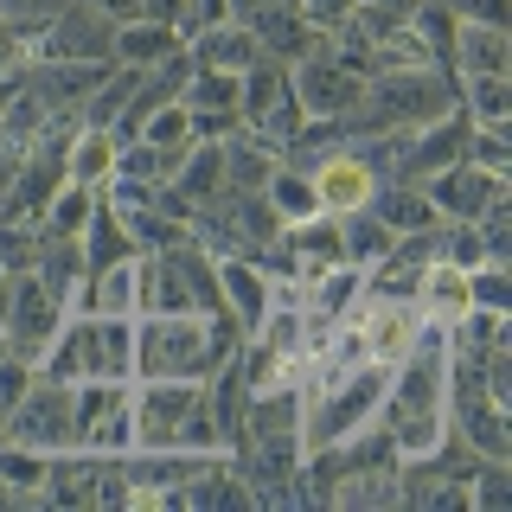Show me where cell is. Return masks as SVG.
<instances>
[{"label":"cell","mask_w":512,"mask_h":512,"mask_svg":"<svg viewBox=\"0 0 512 512\" xmlns=\"http://www.w3.org/2000/svg\"><path fill=\"white\" fill-rule=\"evenodd\" d=\"M384 436H391L397 461H429L448 442V333L429 320L416 333V346L391 365V384H384Z\"/></svg>","instance_id":"obj_1"},{"label":"cell","mask_w":512,"mask_h":512,"mask_svg":"<svg viewBox=\"0 0 512 512\" xmlns=\"http://www.w3.org/2000/svg\"><path fill=\"white\" fill-rule=\"evenodd\" d=\"M237 333L244 327L231 314H148L135 327V372L205 384L218 365L237 359Z\"/></svg>","instance_id":"obj_2"},{"label":"cell","mask_w":512,"mask_h":512,"mask_svg":"<svg viewBox=\"0 0 512 512\" xmlns=\"http://www.w3.org/2000/svg\"><path fill=\"white\" fill-rule=\"evenodd\" d=\"M461 103V77L442 64H416V71H378L365 77L359 103H352L346 128L352 135H378V128H423Z\"/></svg>","instance_id":"obj_3"},{"label":"cell","mask_w":512,"mask_h":512,"mask_svg":"<svg viewBox=\"0 0 512 512\" xmlns=\"http://www.w3.org/2000/svg\"><path fill=\"white\" fill-rule=\"evenodd\" d=\"M45 378H128L135 372V320L128 314H84L64 320L58 340L39 359Z\"/></svg>","instance_id":"obj_4"},{"label":"cell","mask_w":512,"mask_h":512,"mask_svg":"<svg viewBox=\"0 0 512 512\" xmlns=\"http://www.w3.org/2000/svg\"><path fill=\"white\" fill-rule=\"evenodd\" d=\"M384 384H391V365H359V372L320 384L314 404L301 410V455H314V448H333V442L359 436V429H372V416L384 404Z\"/></svg>","instance_id":"obj_5"},{"label":"cell","mask_w":512,"mask_h":512,"mask_svg":"<svg viewBox=\"0 0 512 512\" xmlns=\"http://www.w3.org/2000/svg\"><path fill=\"white\" fill-rule=\"evenodd\" d=\"M7 442L45 448V455H64V448H77V404H71V384L32 372L26 397L7 410Z\"/></svg>","instance_id":"obj_6"},{"label":"cell","mask_w":512,"mask_h":512,"mask_svg":"<svg viewBox=\"0 0 512 512\" xmlns=\"http://www.w3.org/2000/svg\"><path fill=\"white\" fill-rule=\"evenodd\" d=\"M26 52L39 64H116V20H103L90 0H64Z\"/></svg>","instance_id":"obj_7"},{"label":"cell","mask_w":512,"mask_h":512,"mask_svg":"<svg viewBox=\"0 0 512 512\" xmlns=\"http://www.w3.org/2000/svg\"><path fill=\"white\" fill-rule=\"evenodd\" d=\"M77 404V448L84 455H128L135 448V429H128V384L122 378H77L71 391Z\"/></svg>","instance_id":"obj_8"},{"label":"cell","mask_w":512,"mask_h":512,"mask_svg":"<svg viewBox=\"0 0 512 512\" xmlns=\"http://www.w3.org/2000/svg\"><path fill=\"white\" fill-rule=\"evenodd\" d=\"M64 314H71V308L45 295L39 276H13V301H7V320H0V340H7L13 359H26L32 372H39V359H45V346L58 340Z\"/></svg>","instance_id":"obj_9"},{"label":"cell","mask_w":512,"mask_h":512,"mask_svg":"<svg viewBox=\"0 0 512 512\" xmlns=\"http://www.w3.org/2000/svg\"><path fill=\"white\" fill-rule=\"evenodd\" d=\"M346 320H352V333H359V346H365L372 365H397L416 346V333L429 327V314L416 308L410 295H365V308H352Z\"/></svg>","instance_id":"obj_10"},{"label":"cell","mask_w":512,"mask_h":512,"mask_svg":"<svg viewBox=\"0 0 512 512\" xmlns=\"http://www.w3.org/2000/svg\"><path fill=\"white\" fill-rule=\"evenodd\" d=\"M237 116H244V128H256V135H269V141H288L301 128V103H295V90H288V64L282 58H256L244 71Z\"/></svg>","instance_id":"obj_11"},{"label":"cell","mask_w":512,"mask_h":512,"mask_svg":"<svg viewBox=\"0 0 512 512\" xmlns=\"http://www.w3.org/2000/svg\"><path fill=\"white\" fill-rule=\"evenodd\" d=\"M199 397H205V384H192V378H141V397L128 404L135 448H180V423Z\"/></svg>","instance_id":"obj_12"},{"label":"cell","mask_w":512,"mask_h":512,"mask_svg":"<svg viewBox=\"0 0 512 512\" xmlns=\"http://www.w3.org/2000/svg\"><path fill=\"white\" fill-rule=\"evenodd\" d=\"M288 90H295V103H301V122H340V116H352V103H359L365 84L346 71V64H333V52L320 45V52L295 58Z\"/></svg>","instance_id":"obj_13"},{"label":"cell","mask_w":512,"mask_h":512,"mask_svg":"<svg viewBox=\"0 0 512 512\" xmlns=\"http://www.w3.org/2000/svg\"><path fill=\"white\" fill-rule=\"evenodd\" d=\"M301 173H308L320 212H333V218H340V212H359V205H372V192H378V173L359 160V148H327V154L301 160Z\"/></svg>","instance_id":"obj_14"},{"label":"cell","mask_w":512,"mask_h":512,"mask_svg":"<svg viewBox=\"0 0 512 512\" xmlns=\"http://www.w3.org/2000/svg\"><path fill=\"white\" fill-rule=\"evenodd\" d=\"M423 192H429V205H436V218L474 224L493 199H506V173H487V167H474V160H455V167L429 173Z\"/></svg>","instance_id":"obj_15"},{"label":"cell","mask_w":512,"mask_h":512,"mask_svg":"<svg viewBox=\"0 0 512 512\" xmlns=\"http://www.w3.org/2000/svg\"><path fill=\"white\" fill-rule=\"evenodd\" d=\"M135 314H199L173 250H135Z\"/></svg>","instance_id":"obj_16"},{"label":"cell","mask_w":512,"mask_h":512,"mask_svg":"<svg viewBox=\"0 0 512 512\" xmlns=\"http://www.w3.org/2000/svg\"><path fill=\"white\" fill-rule=\"evenodd\" d=\"M282 244H288V256H295V282H314V276H327L333 263H346V250H340V218H333V212H314V218L288 224Z\"/></svg>","instance_id":"obj_17"},{"label":"cell","mask_w":512,"mask_h":512,"mask_svg":"<svg viewBox=\"0 0 512 512\" xmlns=\"http://www.w3.org/2000/svg\"><path fill=\"white\" fill-rule=\"evenodd\" d=\"M276 167H282V148L269 135H256V128L224 135V192H263Z\"/></svg>","instance_id":"obj_18"},{"label":"cell","mask_w":512,"mask_h":512,"mask_svg":"<svg viewBox=\"0 0 512 512\" xmlns=\"http://www.w3.org/2000/svg\"><path fill=\"white\" fill-rule=\"evenodd\" d=\"M218 288H224V314L244 333H256V320L269 314V276L250 256H218Z\"/></svg>","instance_id":"obj_19"},{"label":"cell","mask_w":512,"mask_h":512,"mask_svg":"<svg viewBox=\"0 0 512 512\" xmlns=\"http://www.w3.org/2000/svg\"><path fill=\"white\" fill-rule=\"evenodd\" d=\"M455 77H512V39H506V26L461 20L455 26Z\"/></svg>","instance_id":"obj_20"},{"label":"cell","mask_w":512,"mask_h":512,"mask_svg":"<svg viewBox=\"0 0 512 512\" xmlns=\"http://www.w3.org/2000/svg\"><path fill=\"white\" fill-rule=\"evenodd\" d=\"M32 276L45 282V295H52V301H64V308H84L90 263H84V244H77V237H45L39 269H32Z\"/></svg>","instance_id":"obj_21"},{"label":"cell","mask_w":512,"mask_h":512,"mask_svg":"<svg viewBox=\"0 0 512 512\" xmlns=\"http://www.w3.org/2000/svg\"><path fill=\"white\" fill-rule=\"evenodd\" d=\"M256 58H263V45H256V32L244 20L205 26L199 39H192V64H205V71H237V77H244Z\"/></svg>","instance_id":"obj_22"},{"label":"cell","mask_w":512,"mask_h":512,"mask_svg":"<svg viewBox=\"0 0 512 512\" xmlns=\"http://www.w3.org/2000/svg\"><path fill=\"white\" fill-rule=\"evenodd\" d=\"M372 212L391 224L397 237H404V231H429V224H442V218H436V205H429V192L416 186V180H384V186L372 192Z\"/></svg>","instance_id":"obj_23"},{"label":"cell","mask_w":512,"mask_h":512,"mask_svg":"<svg viewBox=\"0 0 512 512\" xmlns=\"http://www.w3.org/2000/svg\"><path fill=\"white\" fill-rule=\"evenodd\" d=\"M77 244H84L90 276H96V269H109V263H122V256H135V237H128V231H122V218L103 205V192H96V205H90L84 231H77Z\"/></svg>","instance_id":"obj_24"},{"label":"cell","mask_w":512,"mask_h":512,"mask_svg":"<svg viewBox=\"0 0 512 512\" xmlns=\"http://www.w3.org/2000/svg\"><path fill=\"white\" fill-rule=\"evenodd\" d=\"M173 186H180L192 205H212L224 192V141H192L180 154V167H173Z\"/></svg>","instance_id":"obj_25"},{"label":"cell","mask_w":512,"mask_h":512,"mask_svg":"<svg viewBox=\"0 0 512 512\" xmlns=\"http://www.w3.org/2000/svg\"><path fill=\"white\" fill-rule=\"evenodd\" d=\"M173 52H180V32L160 26V20H122V26H116V64L148 71V64L173 58Z\"/></svg>","instance_id":"obj_26"},{"label":"cell","mask_w":512,"mask_h":512,"mask_svg":"<svg viewBox=\"0 0 512 512\" xmlns=\"http://www.w3.org/2000/svg\"><path fill=\"white\" fill-rule=\"evenodd\" d=\"M84 314H128L135 320V256L96 269V276L84 282Z\"/></svg>","instance_id":"obj_27"},{"label":"cell","mask_w":512,"mask_h":512,"mask_svg":"<svg viewBox=\"0 0 512 512\" xmlns=\"http://www.w3.org/2000/svg\"><path fill=\"white\" fill-rule=\"evenodd\" d=\"M237 90H244V77L237 71H205V64H192V84L180 103L192 109V116H237ZM244 122V116H237Z\"/></svg>","instance_id":"obj_28"},{"label":"cell","mask_w":512,"mask_h":512,"mask_svg":"<svg viewBox=\"0 0 512 512\" xmlns=\"http://www.w3.org/2000/svg\"><path fill=\"white\" fill-rule=\"evenodd\" d=\"M116 148L122 141L109 135V128H77L71 135V180L77 186H103L109 173H116Z\"/></svg>","instance_id":"obj_29"},{"label":"cell","mask_w":512,"mask_h":512,"mask_svg":"<svg viewBox=\"0 0 512 512\" xmlns=\"http://www.w3.org/2000/svg\"><path fill=\"white\" fill-rule=\"evenodd\" d=\"M263 199H269V205H276V218H282V224H301V218H314V212H320V199H314V186H308V173H301V167H288V160H282V167H276V173H269V186H263Z\"/></svg>","instance_id":"obj_30"},{"label":"cell","mask_w":512,"mask_h":512,"mask_svg":"<svg viewBox=\"0 0 512 512\" xmlns=\"http://www.w3.org/2000/svg\"><path fill=\"white\" fill-rule=\"evenodd\" d=\"M461 109L480 128H500L512 116V77H461Z\"/></svg>","instance_id":"obj_31"},{"label":"cell","mask_w":512,"mask_h":512,"mask_svg":"<svg viewBox=\"0 0 512 512\" xmlns=\"http://www.w3.org/2000/svg\"><path fill=\"white\" fill-rule=\"evenodd\" d=\"M45 468H52V455H45V448H26V442H7V436H0V487H7V493H32V500H39Z\"/></svg>","instance_id":"obj_32"},{"label":"cell","mask_w":512,"mask_h":512,"mask_svg":"<svg viewBox=\"0 0 512 512\" xmlns=\"http://www.w3.org/2000/svg\"><path fill=\"white\" fill-rule=\"evenodd\" d=\"M39 250H45L39 224H7L0 218V269H7V276H32V269H39Z\"/></svg>","instance_id":"obj_33"},{"label":"cell","mask_w":512,"mask_h":512,"mask_svg":"<svg viewBox=\"0 0 512 512\" xmlns=\"http://www.w3.org/2000/svg\"><path fill=\"white\" fill-rule=\"evenodd\" d=\"M90 205H96V186H77L71 180L52 205H45V224H39V231L45 237H77V231H84V218H90Z\"/></svg>","instance_id":"obj_34"},{"label":"cell","mask_w":512,"mask_h":512,"mask_svg":"<svg viewBox=\"0 0 512 512\" xmlns=\"http://www.w3.org/2000/svg\"><path fill=\"white\" fill-rule=\"evenodd\" d=\"M135 141H154V148H186L192 141V109L186 103H160L148 122H141Z\"/></svg>","instance_id":"obj_35"},{"label":"cell","mask_w":512,"mask_h":512,"mask_svg":"<svg viewBox=\"0 0 512 512\" xmlns=\"http://www.w3.org/2000/svg\"><path fill=\"white\" fill-rule=\"evenodd\" d=\"M468 301H474V308H493V314H512L506 263H474V269H468Z\"/></svg>","instance_id":"obj_36"},{"label":"cell","mask_w":512,"mask_h":512,"mask_svg":"<svg viewBox=\"0 0 512 512\" xmlns=\"http://www.w3.org/2000/svg\"><path fill=\"white\" fill-rule=\"evenodd\" d=\"M58 7H64V0H0V20H7V26L32 45L45 26H52V13H58Z\"/></svg>","instance_id":"obj_37"},{"label":"cell","mask_w":512,"mask_h":512,"mask_svg":"<svg viewBox=\"0 0 512 512\" xmlns=\"http://www.w3.org/2000/svg\"><path fill=\"white\" fill-rule=\"evenodd\" d=\"M506 141H512L506 122H500V128H480V122H474V128H468V154H461V160H474V167H487V173H506V160H512Z\"/></svg>","instance_id":"obj_38"},{"label":"cell","mask_w":512,"mask_h":512,"mask_svg":"<svg viewBox=\"0 0 512 512\" xmlns=\"http://www.w3.org/2000/svg\"><path fill=\"white\" fill-rule=\"evenodd\" d=\"M231 20V0H186L180 7V39H199L205 26H224Z\"/></svg>","instance_id":"obj_39"},{"label":"cell","mask_w":512,"mask_h":512,"mask_svg":"<svg viewBox=\"0 0 512 512\" xmlns=\"http://www.w3.org/2000/svg\"><path fill=\"white\" fill-rule=\"evenodd\" d=\"M295 7H301V20H308L314 32H333L352 13V0H295Z\"/></svg>","instance_id":"obj_40"},{"label":"cell","mask_w":512,"mask_h":512,"mask_svg":"<svg viewBox=\"0 0 512 512\" xmlns=\"http://www.w3.org/2000/svg\"><path fill=\"white\" fill-rule=\"evenodd\" d=\"M455 20H480V26H506V0H448Z\"/></svg>","instance_id":"obj_41"},{"label":"cell","mask_w":512,"mask_h":512,"mask_svg":"<svg viewBox=\"0 0 512 512\" xmlns=\"http://www.w3.org/2000/svg\"><path fill=\"white\" fill-rule=\"evenodd\" d=\"M26 58H32V52H26V39H20V32H13L7 20H0V77H20V71H26Z\"/></svg>","instance_id":"obj_42"},{"label":"cell","mask_w":512,"mask_h":512,"mask_svg":"<svg viewBox=\"0 0 512 512\" xmlns=\"http://www.w3.org/2000/svg\"><path fill=\"white\" fill-rule=\"evenodd\" d=\"M90 7L103 13V20H116V26L122 20H141V0H90Z\"/></svg>","instance_id":"obj_43"},{"label":"cell","mask_w":512,"mask_h":512,"mask_svg":"<svg viewBox=\"0 0 512 512\" xmlns=\"http://www.w3.org/2000/svg\"><path fill=\"white\" fill-rule=\"evenodd\" d=\"M13 173H20V148H13V141H0V205H7V186H13Z\"/></svg>","instance_id":"obj_44"},{"label":"cell","mask_w":512,"mask_h":512,"mask_svg":"<svg viewBox=\"0 0 512 512\" xmlns=\"http://www.w3.org/2000/svg\"><path fill=\"white\" fill-rule=\"evenodd\" d=\"M7 301H13V276L0 269V320H7Z\"/></svg>","instance_id":"obj_45"},{"label":"cell","mask_w":512,"mask_h":512,"mask_svg":"<svg viewBox=\"0 0 512 512\" xmlns=\"http://www.w3.org/2000/svg\"><path fill=\"white\" fill-rule=\"evenodd\" d=\"M7 90H13V77H0V109H7Z\"/></svg>","instance_id":"obj_46"},{"label":"cell","mask_w":512,"mask_h":512,"mask_svg":"<svg viewBox=\"0 0 512 512\" xmlns=\"http://www.w3.org/2000/svg\"><path fill=\"white\" fill-rule=\"evenodd\" d=\"M0 359H7V340H0Z\"/></svg>","instance_id":"obj_47"}]
</instances>
